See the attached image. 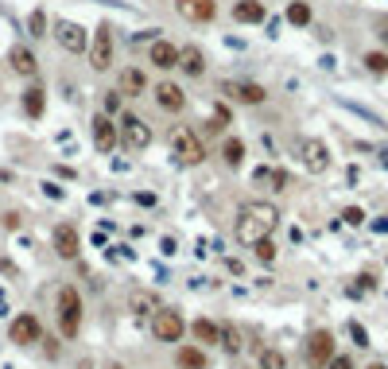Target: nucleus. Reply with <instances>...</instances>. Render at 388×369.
I'll return each mask as SVG.
<instances>
[{
    "mask_svg": "<svg viewBox=\"0 0 388 369\" xmlns=\"http://www.w3.org/2000/svg\"><path fill=\"white\" fill-rule=\"evenodd\" d=\"M280 225V210L276 203H245L237 210V222H233V233L241 245H256L261 237H272Z\"/></svg>",
    "mask_w": 388,
    "mask_h": 369,
    "instance_id": "f257e3e1",
    "label": "nucleus"
},
{
    "mask_svg": "<svg viewBox=\"0 0 388 369\" xmlns=\"http://www.w3.org/2000/svg\"><path fill=\"white\" fill-rule=\"evenodd\" d=\"M152 140H155V132L140 113H128L125 109V113L116 117V144L125 148V152H148Z\"/></svg>",
    "mask_w": 388,
    "mask_h": 369,
    "instance_id": "f03ea898",
    "label": "nucleus"
},
{
    "mask_svg": "<svg viewBox=\"0 0 388 369\" xmlns=\"http://www.w3.org/2000/svg\"><path fill=\"white\" fill-rule=\"evenodd\" d=\"M171 152L175 160L183 167H198L206 160V144H202V136L194 132L191 125H175L171 128Z\"/></svg>",
    "mask_w": 388,
    "mask_h": 369,
    "instance_id": "7ed1b4c3",
    "label": "nucleus"
},
{
    "mask_svg": "<svg viewBox=\"0 0 388 369\" xmlns=\"http://www.w3.org/2000/svg\"><path fill=\"white\" fill-rule=\"evenodd\" d=\"M89 67L97 74L113 70V58H116V35H113V24H97V31L89 35Z\"/></svg>",
    "mask_w": 388,
    "mask_h": 369,
    "instance_id": "20e7f679",
    "label": "nucleus"
},
{
    "mask_svg": "<svg viewBox=\"0 0 388 369\" xmlns=\"http://www.w3.org/2000/svg\"><path fill=\"white\" fill-rule=\"evenodd\" d=\"M58 330H62V338H78V330H82V295L74 284L58 291Z\"/></svg>",
    "mask_w": 388,
    "mask_h": 369,
    "instance_id": "39448f33",
    "label": "nucleus"
},
{
    "mask_svg": "<svg viewBox=\"0 0 388 369\" xmlns=\"http://www.w3.org/2000/svg\"><path fill=\"white\" fill-rule=\"evenodd\" d=\"M186 334V319L179 315L175 307H159L152 315V338L164 342V346H175V342H183Z\"/></svg>",
    "mask_w": 388,
    "mask_h": 369,
    "instance_id": "423d86ee",
    "label": "nucleus"
},
{
    "mask_svg": "<svg viewBox=\"0 0 388 369\" xmlns=\"http://www.w3.org/2000/svg\"><path fill=\"white\" fill-rule=\"evenodd\" d=\"M51 39H55L67 55H86V47H89V31L82 28L78 19H55V24H51Z\"/></svg>",
    "mask_w": 388,
    "mask_h": 369,
    "instance_id": "0eeeda50",
    "label": "nucleus"
},
{
    "mask_svg": "<svg viewBox=\"0 0 388 369\" xmlns=\"http://www.w3.org/2000/svg\"><path fill=\"white\" fill-rule=\"evenodd\" d=\"M334 358V334L330 330H310L303 342V361L310 369H326V361Z\"/></svg>",
    "mask_w": 388,
    "mask_h": 369,
    "instance_id": "6e6552de",
    "label": "nucleus"
},
{
    "mask_svg": "<svg viewBox=\"0 0 388 369\" xmlns=\"http://www.w3.org/2000/svg\"><path fill=\"white\" fill-rule=\"evenodd\" d=\"M89 140H94L97 155H113L116 148V117L109 113H94V121H89Z\"/></svg>",
    "mask_w": 388,
    "mask_h": 369,
    "instance_id": "1a4fd4ad",
    "label": "nucleus"
},
{
    "mask_svg": "<svg viewBox=\"0 0 388 369\" xmlns=\"http://www.w3.org/2000/svg\"><path fill=\"white\" fill-rule=\"evenodd\" d=\"M295 152H299V164L315 175H322L330 167V148H326V140H319V136H303Z\"/></svg>",
    "mask_w": 388,
    "mask_h": 369,
    "instance_id": "9d476101",
    "label": "nucleus"
},
{
    "mask_svg": "<svg viewBox=\"0 0 388 369\" xmlns=\"http://www.w3.org/2000/svg\"><path fill=\"white\" fill-rule=\"evenodd\" d=\"M148 62H152L159 74L179 70V43H171V39H164V35H155L152 43H148Z\"/></svg>",
    "mask_w": 388,
    "mask_h": 369,
    "instance_id": "9b49d317",
    "label": "nucleus"
},
{
    "mask_svg": "<svg viewBox=\"0 0 388 369\" xmlns=\"http://www.w3.org/2000/svg\"><path fill=\"white\" fill-rule=\"evenodd\" d=\"M222 94L237 105H264L268 101V89L261 82H222Z\"/></svg>",
    "mask_w": 388,
    "mask_h": 369,
    "instance_id": "f8f14e48",
    "label": "nucleus"
},
{
    "mask_svg": "<svg viewBox=\"0 0 388 369\" xmlns=\"http://www.w3.org/2000/svg\"><path fill=\"white\" fill-rule=\"evenodd\" d=\"M152 97H155V109H159V113L179 117L186 109V94H183V86H179V82H159V86L152 89Z\"/></svg>",
    "mask_w": 388,
    "mask_h": 369,
    "instance_id": "ddd939ff",
    "label": "nucleus"
},
{
    "mask_svg": "<svg viewBox=\"0 0 388 369\" xmlns=\"http://www.w3.org/2000/svg\"><path fill=\"white\" fill-rule=\"evenodd\" d=\"M8 342H16V346H35V342H43V323H39L35 315H16L8 327Z\"/></svg>",
    "mask_w": 388,
    "mask_h": 369,
    "instance_id": "4468645a",
    "label": "nucleus"
},
{
    "mask_svg": "<svg viewBox=\"0 0 388 369\" xmlns=\"http://www.w3.org/2000/svg\"><path fill=\"white\" fill-rule=\"evenodd\" d=\"M175 12L183 24H210L218 16V0H175Z\"/></svg>",
    "mask_w": 388,
    "mask_h": 369,
    "instance_id": "2eb2a0df",
    "label": "nucleus"
},
{
    "mask_svg": "<svg viewBox=\"0 0 388 369\" xmlns=\"http://www.w3.org/2000/svg\"><path fill=\"white\" fill-rule=\"evenodd\" d=\"M51 245H55V252L62 257V261H74L78 252H82V237H78V230L70 222H58L55 233H51Z\"/></svg>",
    "mask_w": 388,
    "mask_h": 369,
    "instance_id": "dca6fc26",
    "label": "nucleus"
},
{
    "mask_svg": "<svg viewBox=\"0 0 388 369\" xmlns=\"http://www.w3.org/2000/svg\"><path fill=\"white\" fill-rule=\"evenodd\" d=\"M8 70L31 82V78L39 74V58H35V51H31L28 43H16V47L8 51Z\"/></svg>",
    "mask_w": 388,
    "mask_h": 369,
    "instance_id": "f3484780",
    "label": "nucleus"
},
{
    "mask_svg": "<svg viewBox=\"0 0 388 369\" xmlns=\"http://www.w3.org/2000/svg\"><path fill=\"white\" fill-rule=\"evenodd\" d=\"M116 89H121V94H128V97L148 94V74L140 67H121V70H116Z\"/></svg>",
    "mask_w": 388,
    "mask_h": 369,
    "instance_id": "a211bd4d",
    "label": "nucleus"
},
{
    "mask_svg": "<svg viewBox=\"0 0 388 369\" xmlns=\"http://www.w3.org/2000/svg\"><path fill=\"white\" fill-rule=\"evenodd\" d=\"M179 70H183L186 78H202L206 74V51L198 47V43L179 47Z\"/></svg>",
    "mask_w": 388,
    "mask_h": 369,
    "instance_id": "6ab92c4d",
    "label": "nucleus"
},
{
    "mask_svg": "<svg viewBox=\"0 0 388 369\" xmlns=\"http://www.w3.org/2000/svg\"><path fill=\"white\" fill-rule=\"evenodd\" d=\"M19 105H24V113H28L31 121H39V117L47 113V89L39 86V82H31V86L19 94Z\"/></svg>",
    "mask_w": 388,
    "mask_h": 369,
    "instance_id": "aec40b11",
    "label": "nucleus"
},
{
    "mask_svg": "<svg viewBox=\"0 0 388 369\" xmlns=\"http://www.w3.org/2000/svg\"><path fill=\"white\" fill-rule=\"evenodd\" d=\"M233 19H237V24H264L268 8H264L261 0H237V4H233Z\"/></svg>",
    "mask_w": 388,
    "mask_h": 369,
    "instance_id": "412c9836",
    "label": "nucleus"
},
{
    "mask_svg": "<svg viewBox=\"0 0 388 369\" xmlns=\"http://www.w3.org/2000/svg\"><path fill=\"white\" fill-rule=\"evenodd\" d=\"M175 366L179 369H210V358H206L202 346H179L175 350Z\"/></svg>",
    "mask_w": 388,
    "mask_h": 369,
    "instance_id": "4be33fe9",
    "label": "nucleus"
},
{
    "mask_svg": "<svg viewBox=\"0 0 388 369\" xmlns=\"http://www.w3.org/2000/svg\"><path fill=\"white\" fill-rule=\"evenodd\" d=\"M191 334L202 342V346H218V338H222V327H218V323H210V319H194L191 323Z\"/></svg>",
    "mask_w": 388,
    "mask_h": 369,
    "instance_id": "5701e85b",
    "label": "nucleus"
},
{
    "mask_svg": "<svg viewBox=\"0 0 388 369\" xmlns=\"http://www.w3.org/2000/svg\"><path fill=\"white\" fill-rule=\"evenodd\" d=\"M222 160H225V167H241L245 164V140H241V136H225Z\"/></svg>",
    "mask_w": 388,
    "mask_h": 369,
    "instance_id": "b1692460",
    "label": "nucleus"
},
{
    "mask_svg": "<svg viewBox=\"0 0 388 369\" xmlns=\"http://www.w3.org/2000/svg\"><path fill=\"white\" fill-rule=\"evenodd\" d=\"M218 346H222L225 354H241V350H245V334L233 327V323H225V327H222V338H218Z\"/></svg>",
    "mask_w": 388,
    "mask_h": 369,
    "instance_id": "393cba45",
    "label": "nucleus"
},
{
    "mask_svg": "<svg viewBox=\"0 0 388 369\" xmlns=\"http://www.w3.org/2000/svg\"><path fill=\"white\" fill-rule=\"evenodd\" d=\"M283 16H288V24H291V28H307L310 19H315V16H310V4H307V0H291Z\"/></svg>",
    "mask_w": 388,
    "mask_h": 369,
    "instance_id": "a878e982",
    "label": "nucleus"
},
{
    "mask_svg": "<svg viewBox=\"0 0 388 369\" xmlns=\"http://www.w3.org/2000/svg\"><path fill=\"white\" fill-rule=\"evenodd\" d=\"M233 125V113H229V105H222V101H218V105L210 109V121H206V132H222V128H229Z\"/></svg>",
    "mask_w": 388,
    "mask_h": 369,
    "instance_id": "bb28decb",
    "label": "nucleus"
},
{
    "mask_svg": "<svg viewBox=\"0 0 388 369\" xmlns=\"http://www.w3.org/2000/svg\"><path fill=\"white\" fill-rule=\"evenodd\" d=\"M24 35H31V39H43V35H51V19H47V12L43 8H35L28 16V31Z\"/></svg>",
    "mask_w": 388,
    "mask_h": 369,
    "instance_id": "cd10ccee",
    "label": "nucleus"
},
{
    "mask_svg": "<svg viewBox=\"0 0 388 369\" xmlns=\"http://www.w3.org/2000/svg\"><path fill=\"white\" fill-rule=\"evenodd\" d=\"M256 369H288V358H283V350H261L256 354Z\"/></svg>",
    "mask_w": 388,
    "mask_h": 369,
    "instance_id": "c85d7f7f",
    "label": "nucleus"
},
{
    "mask_svg": "<svg viewBox=\"0 0 388 369\" xmlns=\"http://www.w3.org/2000/svg\"><path fill=\"white\" fill-rule=\"evenodd\" d=\"M361 62H365L369 74H377V78H385V74H388V51H369V55L361 58Z\"/></svg>",
    "mask_w": 388,
    "mask_h": 369,
    "instance_id": "c756f323",
    "label": "nucleus"
},
{
    "mask_svg": "<svg viewBox=\"0 0 388 369\" xmlns=\"http://www.w3.org/2000/svg\"><path fill=\"white\" fill-rule=\"evenodd\" d=\"M101 113L121 117L125 113V94H121V89H105V97H101Z\"/></svg>",
    "mask_w": 388,
    "mask_h": 369,
    "instance_id": "7c9ffc66",
    "label": "nucleus"
},
{
    "mask_svg": "<svg viewBox=\"0 0 388 369\" xmlns=\"http://www.w3.org/2000/svg\"><path fill=\"white\" fill-rule=\"evenodd\" d=\"M249 249L256 252V261H261V264H272V261H276V241H272V237H261V241L249 245Z\"/></svg>",
    "mask_w": 388,
    "mask_h": 369,
    "instance_id": "2f4dec72",
    "label": "nucleus"
},
{
    "mask_svg": "<svg viewBox=\"0 0 388 369\" xmlns=\"http://www.w3.org/2000/svg\"><path fill=\"white\" fill-rule=\"evenodd\" d=\"M132 311H136V319H152L155 311H159V303H155L152 295H136V300H132Z\"/></svg>",
    "mask_w": 388,
    "mask_h": 369,
    "instance_id": "473e14b6",
    "label": "nucleus"
},
{
    "mask_svg": "<svg viewBox=\"0 0 388 369\" xmlns=\"http://www.w3.org/2000/svg\"><path fill=\"white\" fill-rule=\"evenodd\" d=\"M326 369H353V358H346V354H334V358L326 361Z\"/></svg>",
    "mask_w": 388,
    "mask_h": 369,
    "instance_id": "72a5a7b5",
    "label": "nucleus"
},
{
    "mask_svg": "<svg viewBox=\"0 0 388 369\" xmlns=\"http://www.w3.org/2000/svg\"><path fill=\"white\" fill-rule=\"evenodd\" d=\"M342 218H346L349 225H361V222H365V210H361V206H349V210L342 214Z\"/></svg>",
    "mask_w": 388,
    "mask_h": 369,
    "instance_id": "f704fd0d",
    "label": "nucleus"
},
{
    "mask_svg": "<svg viewBox=\"0 0 388 369\" xmlns=\"http://www.w3.org/2000/svg\"><path fill=\"white\" fill-rule=\"evenodd\" d=\"M43 194H47V198H55V203H62V198H67V191H62L58 183H43Z\"/></svg>",
    "mask_w": 388,
    "mask_h": 369,
    "instance_id": "c9c22d12",
    "label": "nucleus"
},
{
    "mask_svg": "<svg viewBox=\"0 0 388 369\" xmlns=\"http://www.w3.org/2000/svg\"><path fill=\"white\" fill-rule=\"evenodd\" d=\"M349 334H353V342H358V346H369V334H365V327H358V323H349Z\"/></svg>",
    "mask_w": 388,
    "mask_h": 369,
    "instance_id": "e433bc0d",
    "label": "nucleus"
},
{
    "mask_svg": "<svg viewBox=\"0 0 388 369\" xmlns=\"http://www.w3.org/2000/svg\"><path fill=\"white\" fill-rule=\"evenodd\" d=\"M55 175H58V179H74V167H67V164H55Z\"/></svg>",
    "mask_w": 388,
    "mask_h": 369,
    "instance_id": "4c0bfd02",
    "label": "nucleus"
},
{
    "mask_svg": "<svg viewBox=\"0 0 388 369\" xmlns=\"http://www.w3.org/2000/svg\"><path fill=\"white\" fill-rule=\"evenodd\" d=\"M380 39H385V47H388V19L380 24Z\"/></svg>",
    "mask_w": 388,
    "mask_h": 369,
    "instance_id": "58836bf2",
    "label": "nucleus"
},
{
    "mask_svg": "<svg viewBox=\"0 0 388 369\" xmlns=\"http://www.w3.org/2000/svg\"><path fill=\"white\" fill-rule=\"evenodd\" d=\"M365 369H388V366H385V361H373V366H365Z\"/></svg>",
    "mask_w": 388,
    "mask_h": 369,
    "instance_id": "ea45409f",
    "label": "nucleus"
},
{
    "mask_svg": "<svg viewBox=\"0 0 388 369\" xmlns=\"http://www.w3.org/2000/svg\"><path fill=\"white\" fill-rule=\"evenodd\" d=\"M105 369H125V366H116V361H113V366H105Z\"/></svg>",
    "mask_w": 388,
    "mask_h": 369,
    "instance_id": "a19ab883",
    "label": "nucleus"
}]
</instances>
